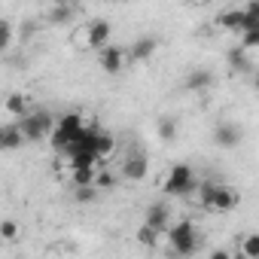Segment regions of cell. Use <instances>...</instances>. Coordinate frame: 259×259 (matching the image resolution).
<instances>
[{
	"instance_id": "obj_1",
	"label": "cell",
	"mask_w": 259,
	"mask_h": 259,
	"mask_svg": "<svg viewBox=\"0 0 259 259\" xmlns=\"http://www.w3.org/2000/svg\"><path fill=\"white\" fill-rule=\"evenodd\" d=\"M165 235H168L171 250H174L177 256H192V253L198 250V232H195V226H192L189 220H180V223L168 226Z\"/></svg>"
},
{
	"instance_id": "obj_2",
	"label": "cell",
	"mask_w": 259,
	"mask_h": 259,
	"mask_svg": "<svg viewBox=\"0 0 259 259\" xmlns=\"http://www.w3.org/2000/svg\"><path fill=\"white\" fill-rule=\"evenodd\" d=\"M52 125L55 122H52V113L49 110H37V113L19 116V132H22L25 141H43V138H49Z\"/></svg>"
},
{
	"instance_id": "obj_3",
	"label": "cell",
	"mask_w": 259,
	"mask_h": 259,
	"mask_svg": "<svg viewBox=\"0 0 259 259\" xmlns=\"http://www.w3.org/2000/svg\"><path fill=\"white\" fill-rule=\"evenodd\" d=\"M79 128H82V116H79V113H64V116L58 119V125H52V132H49L52 147H55L58 153H64V150H67V144L76 138Z\"/></svg>"
},
{
	"instance_id": "obj_4",
	"label": "cell",
	"mask_w": 259,
	"mask_h": 259,
	"mask_svg": "<svg viewBox=\"0 0 259 259\" xmlns=\"http://www.w3.org/2000/svg\"><path fill=\"white\" fill-rule=\"evenodd\" d=\"M195 189V177H192V168L189 165H174L168 180H165V192L168 195H189Z\"/></svg>"
},
{
	"instance_id": "obj_5",
	"label": "cell",
	"mask_w": 259,
	"mask_h": 259,
	"mask_svg": "<svg viewBox=\"0 0 259 259\" xmlns=\"http://www.w3.org/2000/svg\"><path fill=\"white\" fill-rule=\"evenodd\" d=\"M98 64H101V70L104 73H119L122 67H125V52L119 49V46H101L98 49Z\"/></svg>"
},
{
	"instance_id": "obj_6",
	"label": "cell",
	"mask_w": 259,
	"mask_h": 259,
	"mask_svg": "<svg viewBox=\"0 0 259 259\" xmlns=\"http://www.w3.org/2000/svg\"><path fill=\"white\" fill-rule=\"evenodd\" d=\"M150 174V159L144 156V153H132L125 159V165H122V177L125 180H132V183H138V180H144Z\"/></svg>"
},
{
	"instance_id": "obj_7",
	"label": "cell",
	"mask_w": 259,
	"mask_h": 259,
	"mask_svg": "<svg viewBox=\"0 0 259 259\" xmlns=\"http://www.w3.org/2000/svg\"><path fill=\"white\" fill-rule=\"evenodd\" d=\"M110 37H113V28H110V22H104V19H95V22L85 28V46H89V49L107 46Z\"/></svg>"
},
{
	"instance_id": "obj_8",
	"label": "cell",
	"mask_w": 259,
	"mask_h": 259,
	"mask_svg": "<svg viewBox=\"0 0 259 259\" xmlns=\"http://www.w3.org/2000/svg\"><path fill=\"white\" fill-rule=\"evenodd\" d=\"M241 138H244L241 125H232V122H223V125H217V132H213V141H217L220 147H226V150L238 147V144H241Z\"/></svg>"
},
{
	"instance_id": "obj_9",
	"label": "cell",
	"mask_w": 259,
	"mask_h": 259,
	"mask_svg": "<svg viewBox=\"0 0 259 259\" xmlns=\"http://www.w3.org/2000/svg\"><path fill=\"white\" fill-rule=\"evenodd\" d=\"M144 223L165 235V232H168V226H171V210H168L162 201H156V204H150V207H147V220H144Z\"/></svg>"
},
{
	"instance_id": "obj_10",
	"label": "cell",
	"mask_w": 259,
	"mask_h": 259,
	"mask_svg": "<svg viewBox=\"0 0 259 259\" xmlns=\"http://www.w3.org/2000/svg\"><path fill=\"white\" fill-rule=\"evenodd\" d=\"M156 49H159V40H156V37H141V40L132 46V58H135V61H147V58L156 55Z\"/></svg>"
},
{
	"instance_id": "obj_11",
	"label": "cell",
	"mask_w": 259,
	"mask_h": 259,
	"mask_svg": "<svg viewBox=\"0 0 259 259\" xmlns=\"http://www.w3.org/2000/svg\"><path fill=\"white\" fill-rule=\"evenodd\" d=\"M210 85H213V73H210V70H195V73H189L186 82H183L186 92H204V89H210Z\"/></svg>"
},
{
	"instance_id": "obj_12",
	"label": "cell",
	"mask_w": 259,
	"mask_h": 259,
	"mask_svg": "<svg viewBox=\"0 0 259 259\" xmlns=\"http://www.w3.org/2000/svg\"><path fill=\"white\" fill-rule=\"evenodd\" d=\"M235 204H238V195L229 192L226 186H217V192H213V198H210V210H232Z\"/></svg>"
},
{
	"instance_id": "obj_13",
	"label": "cell",
	"mask_w": 259,
	"mask_h": 259,
	"mask_svg": "<svg viewBox=\"0 0 259 259\" xmlns=\"http://www.w3.org/2000/svg\"><path fill=\"white\" fill-rule=\"evenodd\" d=\"M113 150H116V141H113L107 132H98V141H95V156H98V165H101L104 159H110V156H113Z\"/></svg>"
},
{
	"instance_id": "obj_14",
	"label": "cell",
	"mask_w": 259,
	"mask_h": 259,
	"mask_svg": "<svg viewBox=\"0 0 259 259\" xmlns=\"http://www.w3.org/2000/svg\"><path fill=\"white\" fill-rule=\"evenodd\" d=\"M0 144H4V150H19L25 144L19 125H10V128H0Z\"/></svg>"
},
{
	"instance_id": "obj_15",
	"label": "cell",
	"mask_w": 259,
	"mask_h": 259,
	"mask_svg": "<svg viewBox=\"0 0 259 259\" xmlns=\"http://www.w3.org/2000/svg\"><path fill=\"white\" fill-rule=\"evenodd\" d=\"M241 16H244V10H223L220 19H217V25L223 31H238L241 28Z\"/></svg>"
},
{
	"instance_id": "obj_16",
	"label": "cell",
	"mask_w": 259,
	"mask_h": 259,
	"mask_svg": "<svg viewBox=\"0 0 259 259\" xmlns=\"http://www.w3.org/2000/svg\"><path fill=\"white\" fill-rule=\"evenodd\" d=\"M229 64H232V70H238V73H247V70H253V61L247 58V49H232L229 52Z\"/></svg>"
},
{
	"instance_id": "obj_17",
	"label": "cell",
	"mask_w": 259,
	"mask_h": 259,
	"mask_svg": "<svg viewBox=\"0 0 259 259\" xmlns=\"http://www.w3.org/2000/svg\"><path fill=\"white\" fill-rule=\"evenodd\" d=\"M95 165H85V168H70V177H73V186H85V183H95Z\"/></svg>"
},
{
	"instance_id": "obj_18",
	"label": "cell",
	"mask_w": 259,
	"mask_h": 259,
	"mask_svg": "<svg viewBox=\"0 0 259 259\" xmlns=\"http://www.w3.org/2000/svg\"><path fill=\"white\" fill-rule=\"evenodd\" d=\"M4 107H7V113H13V116H16V119H19V116H25V113H28V101H25V95H10V98H7V104H4Z\"/></svg>"
},
{
	"instance_id": "obj_19",
	"label": "cell",
	"mask_w": 259,
	"mask_h": 259,
	"mask_svg": "<svg viewBox=\"0 0 259 259\" xmlns=\"http://www.w3.org/2000/svg\"><path fill=\"white\" fill-rule=\"evenodd\" d=\"M159 238H162V232H156V229H153V226H147V223L138 229V241H141L144 247H156V244H159Z\"/></svg>"
},
{
	"instance_id": "obj_20",
	"label": "cell",
	"mask_w": 259,
	"mask_h": 259,
	"mask_svg": "<svg viewBox=\"0 0 259 259\" xmlns=\"http://www.w3.org/2000/svg\"><path fill=\"white\" fill-rule=\"evenodd\" d=\"M159 138H162V141H174V138H177V122H174L171 116H162V119H159Z\"/></svg>"
},
{
	"instance_id": "obj_21",
	"label": "cell",
	"mask_w": 259,
	"mask_h": 259,
	"mask_svg": "<svg viewBox=\"0 0 259 259\" xmlns=\"http://www.w3.org/2000/svg\"><path fill=\"white\" fill-rule=\"evenodd\" d=\"M70 16H73L70 4H55V7H52V13H49V22H52V25H61V22H67Z\"/></svg>"
},
{
	"instance_id": "obj_22",
	"label": "cell",
	"mask_w": 259,
	"mask_h": 259,
	"mask_svg": "<svg viewBox=\"0 0 259 259\" xmlns=\"http://www.w3.org/2000/svg\"><path fill=\"white\" fill-rule=\"evenodd\" d=\"M241 256H244V259H256V256H259V235H247V238H244Z\"/></svg>"
},
{
	"instance_id": "obj_23",
	"label": "cell",
	"mask_w": 259,
	"mask_h": 259,
	"mask_svg": "<svg viewBox=\"0 0 259 259\" xmlns=\"http://www.w3.org/2000/svg\"><path fill=\"white\" fill-rule=\"evenodd\" d=\"M73 195H76V201L89 204V201H95V195H98V186H95V183H85V186H73Z\"/></svg>"
},
{
	"instance_id": "obj_24",
	"label": "cell",
	"mask_w": 259,
	"mask_h": 259,
	"mask_svg": "<svg viewBox=\"0 0 259 259\" xmlns=\"http://www.w3.org/2000/svg\"><path fill=\"white\" fill-rule=\"evenodd\" d=\"M244 34V40H241V49H247V52H253L256 46H259V28H250V31H241Z\"/></svg>"
},
{
	"instance_id": "obj_25",
	"label": "cell",
	"mask_w": 259,
	"mask_h": 259,
	"mask_svg": "<svg viewBox=\"0 0 259 259\" xmlns=\"http://www.w3.org/2000/svg\"><path fill=\"white\" fill-rule=\"evenodd\" d=\"M16 235H19V226H16L13 220H4V223H0V238H4V241H16Z\"/></svg>"
},
{
	"instance_id": "obj_26",
	"label": "cell",
	"mask_w": 259,
	"mask_h": 259,
	"mask_svg": "<svg viewBox=\"0 0 259 259\" xmlns=\"http://www.w3.org/2000/svg\"><path fill=\"white\" fill-rule=\"evenodd\" d=\"M10 43H13V25L0 19V52H4Z\"/></svg>"
},
{
	"instance_id": "obj_27",
	"label": "cell",
	"mask_w": 259,
	"mask_h": 259,
	"mask_svg": "<svg viewBox=\"0 0 259 259\" xmlns=\"http://www.w3.org/2000/svg\"><path fill=\"white\" fill-rule=\"evenodd\" d=\"M95 186L98 189H113L116 186V177L110 171H101V174H95Z\"/></svg>"
},
{
	"instance_id": "obj_28",
	"label": "cell",
	"mask_w": 259,
	"mask_h": 259,
	"mask_svg": "<svg viewBox=\"0 0 259 259\" xmlns=\"http://www.w3.org/2000/svg\"><path fill=\"white\" fill-rule=\"evenodd\" d=\"M198 189H201V204H204V207H210V198H213V192H217V183H210V180H207V183H201Z\"/></svg>"
},
{
	"instance_id": "obj_29",
	"label": "cell",
	"mask_w": 259,
	"mask_h": 259,
	"mask_svg": "<svg viewBox=\"0 0 259 259\" xmlns=\"http://www.w3.org/2000/svg\"><path fill=\"white\" fill-rule=\"evenodd\" d=\"M210 259H229V253L226 250H217V253H210Z\"/></svg>"
},
{
	"instance_id": "obj_30",
	"label": "cell",
	"mask_w": 259,
	"mask_h": 259,
	"mask_svg": "<svg viewBox=\"0 0 259 259\" xmlns=\"http://www.w3.org/2000/svg\"><path fill=\"white\" fill-rule=\"evenodd\" d=\"M52 4H70V0H52Z\"/></svg>"
},
{
	"instance_id": "obj_31",
	"label": "cell",
	"mask_w": 259,
	"mask_h": 259,
	"mask_svg": "<svg viewBox=\"0 0 259 259\" xmlns=\"http://www.w3.org/2000/svg\"><path fill=\"white\" fill-rule=\"evenodd\" d=\"M0 150H4V144H0Z\"/></svg>"
}]
</instances>
